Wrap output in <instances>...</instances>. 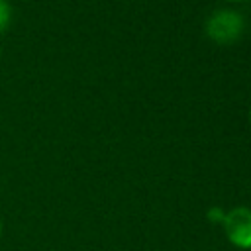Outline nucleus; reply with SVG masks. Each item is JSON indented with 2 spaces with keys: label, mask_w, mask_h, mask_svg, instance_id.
I'll list each match as a JSON object with an SVG mask.
<instances>
[{
  "label": "nucleus",
  "mask_w": 251,
  "mask_h": 251,
  "mask_svg": "<svg viewBox=\"0 0 251 251\" xmlns=\"http://www.w3.org/2000/svg\"><path fill=\"white\" fill-rule=\"evenodd\" d=\"M227 239L239 249H251V208L237 206L222 220Z\"/></svg>",
  "instance_id": "obj_2"
},
{
  "label": "nucleus",
  "mask_w": 251,
  "mask_h": 251,
  "mask_svg": "<svg viewBox=\"0 0 251 251\" xmlns=\"http://www.w3.org/2000/svg\"><path fill=\"white\" fill-rule=\"evenodd\" d=\"M0 237H2V222H0Z\"/></svg>",
  "instance_id": "obj_6"
},
{
  "label": "nucleus",
  "mask_w": 251,
  "mask_h": 251,
  "mask_svg": "<svg viewBox=\"0 0 251 251\" xmlns=\"http://www.w3.org/2000/svg\"><path fill=\"white\" fill-rule=\"evenodd\" d=\"M227 2H245V0H227Z\"/></svg>",
  "instance_id": "obj_5"
},
{
  "label": "nucleus",
  "mask_w": 251,
  "mask_h": 251,
  "mask_svg": "<svg viewBox=\"0 0 251 251\" xmlns=\"http://www.w3.org/2000/svg\"><path fill=\"white\" fill-rule=\"evenodd\" d=\"M224 216H226V212H224L222 208H218V206H214V208H210V210H208V220H210V222L222 224Z\"/></svg>",
  "instance_id": "obj_4"
},
{
  "label": "nucleus",
  "mask_w": 251,
  "mask_h": 251,
  "mask_svg": "<svg viewBox=\"0 0 251 251\" xmlns=\"http://www.w3.org/2000/svg\"><path fill=\"white\" fill-rule=\"evenodd\" d=\"M249 122H251V108H249Z\"/></svg>",
  "instance_id": "obj_7"
},
{
  "label": "nucleus",
  "mask_w": 251,
  "mask_h": 251,
  "mask_svg": "<svg viewBox=\"0 0 251 251\" xmlns=\"http://www.w3.org/2000/svg\"><path fill=\"white\" fill-rule=\"evenodd\" d=\"M10 18H12V8L6 0H0V31L10 24Z\"/></svg>",
  "instance_id": "obj_3"
},
{
  "label": "nucleus",
  "mask_w": 251,
  "mask_h": 251,
  "mask_svg": "<svg viewBox=\"0 0 251 251\" xmlns=\"http://www.w3.org/2000/svg\"><path fill=\"white\" fill-rule=\"evenodd\" d=\"M243 29H245V22L241 14L235 10H227V8L212 12L204 25L206 35L218 45H229L237 41Z\"/></svg>",
  "instance_id": "obj_1"
}]
</instances>
